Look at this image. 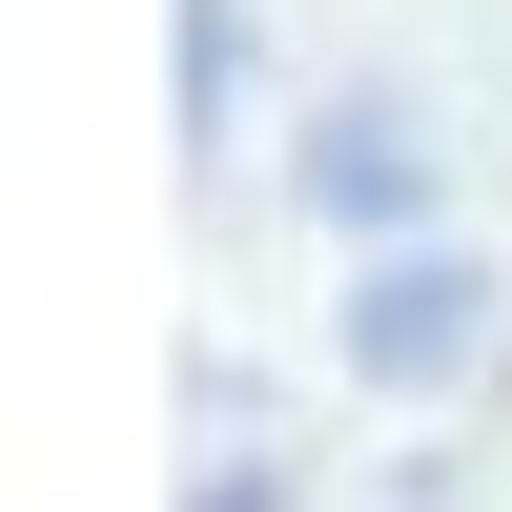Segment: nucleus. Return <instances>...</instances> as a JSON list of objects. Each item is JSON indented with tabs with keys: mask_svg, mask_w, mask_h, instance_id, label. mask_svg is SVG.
Here are the masks:
<instances>
[{
	"mask_svg": "<svg viewBox=\"0 0 512 512\" xmlns=\"http://www.w3.org/2000/svg\"><path fill=\"white\" fill-rule=\"evenodd\" d=\"M349 349H369V369L410 390V369H451V349H472V287H451V267H390V287L349 308Z\"/></svg>",
	"mask_w": 512,
	"mask_h": 512,
	"instance_id": "nucleus-1",
	"label": "nucleus"
}]
</instances>
